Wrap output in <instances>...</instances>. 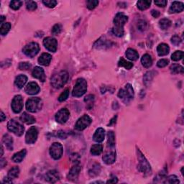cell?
Instances as JSON below:
<instances>
[{"instance_id": "6da1fadb", "label": "cell", "mask_w": 184, "mask_h": 184, "mask_svg": "<svg viewBox=\"0 0 184 184\" xmlns=\"http://www.w3.org/2000/svg\"><path fill=\"white\" fill-rule=\"evenodd\" d=\"M128 21V17L123 13H117L114 19V27L112 32L117 37H122L124 35V25Z\"/></svg>"}, {"instance_id": "c3c4849f", "label": "cell", "mask_w": 184, "mask_h": 184, "mask_svg": "<svg viewBox=\"0 0 184 184\" xmlns=\"http://www.w3.org/2000/svg\"><path fill=\"white\" fill-rule=\"evenodd\" d=\"M86 4L88 9L92 10L94 9L95 7H97V6L99 5V1H97V0H89V1L86 2Z\"/></svg>"}, {"instance_id": "ffe728a7", "label": "cell", "mask_w": 184, "mask_h": 184, "mask_svg": "<svg viewBox=\"0 0 184 184\" xmlns=\"http://www.w3.org/2000/svg\"><path fill=\"white\" fill-rule=\"evenodd\" d=\"M112 42L110 40L103 39V38H102L95 42L94 47L97 49H105L110 48V46H112Z\"/></svg>"}, {"instance_id": "30bf717a", "label": "cell", "mask_w": 184, "mask_h": 184, "mask_svg": "<svg viewBox=\"0 0 184 184\" xmlns=\"http://www.w3.org/2000/svg\"><path fill=\"white\" fill-rule=\"evenodd\" d=\"M91 122L92 120L90 118V117L86 114H84L78 119V121L76 123V125H75V127L78 131H82V130H85L86 128L91 125Z\"/></svg>"}, {"instance_id": "ac0fdd59", "label": "cell", "mask_w": 184, "mask_h": 184, "mask_svg": "<svg viewBox=\"0 0 184 184\" xmlns=\"http://www.w3.org/2000/svg\"><path fill=\"white\" fill-rule=\"evenodd\" d=\"M40 87L37 83L30 82L25 87V92L27 94L30 95H35L38 94L40 92Z\"/></svg>"}, {"instance_id": "60d3db41", "label": "cell", "mask_w": 184, "mask_h": 184, "mask_svg": "<svg viewBox=\"0 0 184 184\" xmlns=\"http://www.w3.org/2000/svg\"><path fill=\"white\" fill-rule=\"evenodd\" d=\"M183 57V52L181 50H177L174 52L171 55V59L173 61H178L181 60Z\"/></svg>"}, {"instance_id": "7dc6e473", "label": "cell", "mask_w": 184, "mask_h": 184, "mask_svg": "<svg viewBox=\"0 0 184 184\" xmlns=\"http://www.w3.org/2000/svg\"><path fill=\"white\" fill-rule=\"evenodd\" d=\"M138 28L140 31L146 30L147 28V22L143 20H139L138 22Z\"/></svg>"}, {"instance_id": "7bdbcfd3", "label": "cell", "mask_w": 184, "mask_h": 184, "mask_svg": "<svg viewBox=\"0 0 184 184\" xmlns=\"http://www.w3.org/2000/svg\"><path fill=\"white\" fill-rule=\"evenodd\" d=\"M166 178V170H162V171L159 172V173L156 175L155 177V179H154V182H160L162 181V179Z\"/></svg>"}, {"instance_id": "680465c9", "label": "cell", "mask_w": 184, "mask_h": 184, "mask_svg": "<svg viewBox=\"0 0 184 184\" xmlns=\"http://www.w3.org/2000/svg\"><path fill=\"white\" fill-rule=\"evenodd\" d=\"M151 14H152V16H153V18H158L160 14L159 12L157 11V10H152Z\"/></svg>"}, {"instance_id": "4fadbf2b", "label": "cell", "mask_w": 184, "mask_h": 184, "mask_svg": "<svg viewBox=\"0 0 184 184\" xmlns=\"http://www.w3.org/2000/svg\"><path fill=\"white\" fill-rule=\"evenodd\" d=\"M12 110L14 113H20L23 108V99L20 95H17L12 101Z\"/></svg>"}, {"instance_id": "5b68a950", "label": "cell", "mask_w": 184, "mask_h": 184, "mask_svg": "<svg viewBox=\"0 0 184 184\" xmlns=\"http://www.w3.org/2000/svg\"><path fill=\"white\" fill-rule=\"evenodd\" d=\"M119 98L122 100L125 104L129 103L134 98V90L132 85L127 83L124 89H121L118 93Z\"/></svg>"}, {"instance_id": "7402d4cb", "label": "cell", "mask_w": 184, "mask_h": 184, "mask_svg": "<svg viewBox=\"0 0 184 184\" xmlns=\"http://www.w3.org/2000/svg\"><path fill=\"white\" fill-rule=\"evenodd\" d=\"M104 138H105V131H104V130L102 127L98 128L93 136L94 140L98 143H100L103 142Z\"/></svg>"}, {"instance_id": "f5cc1de1", "label": "cell", "mask_w": 184, "mask_h": 184, "mask_svg": "<svg viewBox=\"0 0 184 184\" xmlns=\"http://www.w3.org/2000/svg\"><path fill=\"white\" fill-rule=\"evenodd\" d=\"M169 63V61L168 59H160L158 61L157 66L159 68H164Z\"/></svg>"}, {"instance_id": "cb8c5ba5", "label": "cell", "mask_w": 184, "mask_h": 184, "mask_svg": "<svg viewBox=\"0 0 184 184\" xmlns=\"http://www.w3.org/2000/svg\"><path fill=\"white\" fill-rule=\"evenodd\" d=\"M157 52L158 55L160 56H164V55H168L170 52V48L168 45L166 43H161L158 45L157 48Z\"/></svg>"}, {"instance_id": "603a6c76", "label": "cell", "mask_w": 184, "mask_h": 184, "mask_svg": "<svg viewBox=\"0 0 184 184\" xmlns=\"http://www.w3.org/2000/svg\"><path fill=\"white\" fill-rule=\"evenodd\" d=\"M51 60H52L51 55L49 54V53H42L39 58H38V63L42 66H48L50 64Z\"/></svg>"}, {"instance_id": "9a60e30c", "label": "cell", "mask_w": 184, "mask_h": 184, "mask_svg": "<svg viewBox=\"0 0 184 184\" xmlns=\"http://www.w3.org/2000/svg\"><path fill=\"white\" fill-rule=\"evenodd\" d=\"M69 116L70 112L67 109H61L55 114V120L60 124H64L67 122Z\"/></svg>"}, {"instance_id": "8d00e7d4", "label": "cell", "mask_w": 184, "mask_h": 184, "mask_svg": "<svg viewBox=\"0 0 184 184\" xmlns=\"http://www.w3.org/2000/svg\"><path fill=\"white\" fill-rule=\"evenodd\" d=\"M118 66L119 67H124L126 69L130 70L133 67V63L127 61L126 60L124 59V58H121L118 62Z\"/></svg>"}, {"instance_id": "b9f144b4", "label": "cell", "mask_w": 184, "mask_h": 184, "mask_svg": "<svg viewBox=\"0 0 184 184\" xmlns=\"http://www.w3.org/2000/svg\"><path fill=\"white\" fill-rule=\"evenodd\" d=\"M163 183H179L180 181L178 178V177L176 175H171L170 176L166 178V181H164Z\"/></svg>"}, {"instance_id": "f546056e", "label": "cell", "mask_w": 184, "mask_h": 184, "mask_svg": "<svg viewBox=\"0 0 184 184\" xmlns=\"http://www.w3.org/2000/svg\"><path fill=\"white\" fill-rule=\"evenodd\" d=\"M126 56L130 61H137L139 58V54L135 50L132 48H128L126 51Z\"/></svg>"}, {"instance_id": "6f0895ef", "label": "cell", "mask_w": 184, "mask_h": 184, "mask_svg": "<svg viewBox=\"0 0 184 184\" xmlns=\"http://www.w3.org/2000/svg\"><path fill=\"white\" fill-rule=\"evenodd\" d=\"M94 100V96L91 95V94L88 95L87 97H86L84 99L85 102H86V103H89V104H91V103H93Z\"/></svg>"}, {"instance_id": "ba28073f", "label": "cell", "mask_w": 184, "mask_h": 184, "mask_svg": "<svg viewBox=\"0 0 184 184\" xmlns=\"http://www.w3.org/2000/svg\"><path fill=\"white\" fill-rule=\"evenodd\" d=\"M40 51V46L37 42H32L25 46L22 49V52L27 56L30 58H33L38 54Z\"/></svg>"}, {"instance_id": "7c38bea8", "label": "cell", "mask_w": 184, "mask_h": 184, "mask_svg": "<svg viewBox=\"0 0 184 184\" xmlns=\"http://www.w3.org/2000/svg\"><path fill=\"white\" fill-rule=\"evenodd\" d=\"M110 147L105 152V154L103 155V160L106 164L111 165L114 163L116 160V152L114 150V147Z\"/></svg>"}, {"instance_id": "74e56055", "label": "cell", "mask_w": 184, "mask_h": 184, "mask_svg": "<svg viewBox=\"0 0 184 184\" xmlns=\"http://www.w3.org/2000/svg\"><path fill=\"white\" fill-rule=\"evenodd\" d=\"M171 21L167 18H163L160 20L159 26L162 30H167L171 26Z\"/></svg>"}, {"instance_id": "4dcf8cb0", "label": "cell", "mask_w": 184, "mask_h": 184, "mask_svg": "<svg viewBox=\"0 0 184 184\" xmlns=\"http://www.w3.org/2000/svg\"><path fill=\"white\" fill-rule=\"evenodd\" d=\"M141 63L145 68H148L153 65V59L149 54H145L141 58Z\"/></svg>"}, {"instance_id": "ab89813d", "label": "cell", "mask_w": 184, "mask_h": 184, "mask_svg": "<svg viewBox=\"0 0 184 184\" xmlns=\"http://www.w3.org/2000/svg\"><path fill=\"white\" fill-rule=\"evenodd\" d=\"M11 28V24L10 22H5L2 25L0 28V33L2 35H6Z\"/></svg>"}, {"instance_id": "2e32d148", "label": "cell", "mask_w": 184, "mask_h": 184, "mask_svg": "<svg viewBox=\"0 0 184 184\" xmlns=\"http://www.w3.org/2000/svg\"><path fill=\"white\" fill-rule=\"evenodd\" d=\"M81 166L79 164H76L74 166L72 167V168L70 169V170L69 171L68 174V179L70 180V181H74L75 180H76L78 178L79 173L81 172Z\"/></svg>"}, {"instance_id": "94428289", "label": "cell", "mask_w": 184, "mask_h": 184, "mask_svg": "<svg viewBox=\"0 0 184 184\" xmlns=\"http://www.w3.org/2000/svg\"><path fill=\"white\" fill-rule=\"evenodd\" d=\"M6 165H7V161H6L4 158H2L1 160H0V166H1V168H3Z\"/></svg>"}, {"instance_id": "f6af8a7d", "label": "cell", "mask_w": 184, "mask_h": 184, "mask_svg": "<svg viewBox=\"0 0 184 184\" xmlns=\"http://www.w3.org/2000/svg\"><path fill=\"white\" fill-rule=\"evenodd\" d=\"M69 94H70V89H66L65 90H64V91L63 92V93L60 95V97H58V101L61 102L66 101V100L68 98V97H69Z\"/></svg>"}, {"instance_id": "e7e4bbea", "label": "cell", "mask_w": 184, "mask_h": 184, "mask_svg": "<svg viewBox=\"0 0 184 184\" xmlns=\"http://www.w3.org/2000/svg\"><path fill=\"white\" fill-rule=\"evenodd\" d=\"M5 16H1V17H0V22L2 23L3 21L5 20Z\"/></svg>"}, {"instance_id": "11a10c76", "label": "cell", "mask_w": 184, "mask_h": 184, "mask_svg": "<svg viewBox=\"0 0 184 184\" xmlns=\"http://www.w3.org/2000/svg\"><path fill=\"white\" fill-rule=\"evenodd\" d=\"M167 3H168V2L166 1V0H158V1H155V5L160 7H166Z\"/></svg>"}, {"instance_id": "e575fe53", "label": "cell", "mask_w": 184, "mask_h": 184, "mask_svg": "<svg viewBox=\"0 0 184 184\" xmlns=\"http://www.w3.org/2000/svg\"><path fill=\"white\" fill-rule=\"evenodd\" d=\"M19 174H20V169L18 166H14L9 170L7 177L10 179H15L19 176Z\"/></svg>"}, {"instance_id": "d6986e66", "label": "cell", "mask_w": 184, "mask_h": 184, "mask_svg": "<svg viewBox=\"0 0 184 184\" xmlns=\"http://www.w3.org/2000/svg\"><path fill=\"white\" fill-rule=\"evenodd\" d=\"M32 75L34 78L39 79L40 81L44 82L46 81V74H45V71L43 68L39 66H36L34 68L33 72H32Z\"/></svg>"}, {"instance_id": "52a82bcc", "label": "cell", "mask_w": 184, "mask_h": 184, "mask_svg": "<svg viewBox=\"0 0 184 184\" xmlns=\"http://www.w3.org/2000/svg\"><path fill=\"white\" fill-rule=\"evenodd\" d=\"M7 128L10 132H13L17 136H21L25 131V127L18 121L14 119H10L7 124Z\"/></svg>"}, {"instance_id": "f907efd6", "label": "cell", "mask_w": 184, "mask_h": 184, "mask_svg": "<svg viewBox=\"0 0 184 184\" xmlns=\"http://www.w3.org/2000/svg\"><path fill=\"white\" fill-rule=\"evenodd\" d=\"M42 3L49 8L55 7L57 5V2L55 0H44V1H42Z\"/></svg>"}, {"instance_id": "f1b7e54d", "label": "cell", "mask_w": 184, "mask_h": 184, "mask_svg": "<svg viewBox=\"0 0 184 184\" xmlns=\"http://www.w3.org/2000/svg\"><path fill=\"white\" fill-rule=\"evenodd\" d=\"M20 120L27 125H32L35 122V119L33 116L27 114V112H23L20 117Z\"/></svg>"}, {"instance_id": "9f6ffc18", "label": "cell", "mask_w": 184, "mask_h": 184, "mask_svg": "<svg viewBox=\"0 0 184 184\" xmlns=\"http://www.w3.org/2000/svg\"><path fill=\"white\" fill-rule=\"evenodd\" d=\"M56 136L58 138L62 139V140H63V139H66L67 138V134H66V132L63 131V130H59V131L57 132Z\"/></svg>"}, {"instance_id": "1f68e13d", "label": "cell", "mask_w": 184, "mask_h": 184, "mask_svg": "<svg viewBox=\"0 0 184 184\" xmlns=\"http://www.w3.org/2000/svg\"><path fill=\"white\" fill-rule=\"evenodd\" d=\"M150 5L151 1H149V0H140V1H138V3H137L138 9L142 10V11L148 9Z\"/></svg>"}, {"instance_id": "83f0119b", "label": "cell", "mask_w": 184, "mask_h": 184, "mask_svg": "<svg viewBox=\"0 0 184 184\" xmlns=\"http://www.w3.org/2000/svg\"><path fill=\"white\" fill-rule=\"evenodd\" d=\"M27 151L25 149H23L22 150L18 152L15 154H14L13 156H12V160H13L14 162H20L22 161V160L24 159L25 155H26Z\"/></svg>"}, {"instance_id": "bcb514c9", "label": "cell", "mask_w": 184, "mask_h": 184, "mask_svg": "<svg viewBox=\"0 0 184 184\" xmlns=\"http://www.w3.org/2000/svg\"><path fill=\"white\" fill-rule=\"evenodd\" d=\"M37 3L34 1H27L26 2V7L29 11H34L37 9Z\"/></svg>"}, {"instance_id": "44dd1931", "label": "cell", "mask_w": 184, "mask_h": 184, "mask_svg": "<svg viewBox=\"0 0 184 184\" xmlns=\"http://www.w3.org/2000/svg\"><path fill=\"white\" fill-rule=\"evenodd\" d=\"M183 8L184 5L183 2H173L170 6V9H169V12L170 14L178 13V12H183Z\"/></svg>"}, {"instance_id": "d6a6232c", "label": "cell", "mask_w": 184, "mask_h": 184, "mask_svg": "<svg viewBox=\"0 0 184 184\" xmlns=\"http://www.w3.org/2000/svg\"><path fill=\"white\" fill-rule=\"evenodd\" d=\"M170 70L172 74H183L184 73L183 67V66H181V65H178V64H173V65L170 67Z\"/></svg>"}, {"instance_id": "3957f363", "label": "cell", "mask_w": 184, "mask_h": 184, "mask_svg": "<svg viewBox=\"0 0 184 184\" xmlns=\"http://www.w3.org/2000/svg\"><path fill=\"white\" fill-rule=\"evenodd\" d=\"M137 153H138V159L139 160V165H138V169L140 172L144 173L145 175H151L152 173V169L151 166L150 165L149 162L147 161L146 158L143 154L142 153L140 150H137Z\"/></svg>"}, {"instance_id": "03108f58", "label": "cell", "mask_w": 184, "mask_h": 184, "mask_svg": "<svg viewBox=\"0 0 184 184\" xmlns=\"http://www.w3.org/2000/svg\"><path fill=\"white\" fill-rule=\"evenodd\" d=\"M1 156H2L3 155V153H4V149H3V146H2V145H1Z\"/></svg>"}, {"instance_id": "91938a15", "label": "cell", "mask_w": 184, "mask_h": 184, "mask_svg": "<svg viewBox=\"0 0 184 184\" xmlns=\"http://www.w3.org/2000/svg\"><path fill=\"white\" fill-rule=\"evenodd\" d=\"M117 182H118V180H117L116 177H114V178H112L109 180V181H107L106 183H117Z\"/></svg>"}, {"instance_id": "4316f807", "label": "cell", "mask_w": 184, "mask_h": 184, "mask_svg": "<svg viewBox=\"0 0 184 184\" xmlns=\"http://www.w3.org/2000/svg\"><path fill=\"white\" fill-rule=\"evenodd\" d=\"M2 142L9 150H13V139H12L10 134H6L3 136Z\"/></svg>"}, {"instance_id": "d4e9b609", "label": "cell", "mask_w": 184, "mask_h": 184, "mask_svg": "<svg viewBox=\"0 0 184 184\" xmlns=\"http://www.w3.org/2000/svg\"><path fill=\"white\" fill-rule=\"evenodd\" d=\"M27 77L25 75H19L16 77L15 80H14V84L19 89H22V88L27 83Z\"/></svg>"}, {"instance_id": "db71d44e", "label": "cell", "mask_w": 184, "mask_h": 184, "mask_svg": "<svg viewBox=\"0 0 184 184\" xmlns=\"http://www.w3.org/2000/svg\"><path fill=\"white\" fill-rule=\"evenodd\" d=\"M30 63H27V62H23V63H20L19 64V69L20 70H28L30 68Z\"/></svg>"}, {"instance_id": "681fc988", "label": "cell", "mask_w": 184, "mask_h": 184, "mask_svg": "<svg viewBox=\"0 0 184 184\" xmlns=\"http://www.w3.org/2000/svg\"><path fill=\"white\" fill-rule=\"evenodd\" d=\"M62 30V25L61 24H55L52 28V34L54 35H58L61 33Z\"/></svg>"}, {"instance_id": "e0dca14e", "label": "cell", "mask_w": 184, "mask_h": 184, "mask_svg": "<svg viewBox=\"0 0 184 184\" xmlns=\"http://www.w3.org/2000/svg\"><path fill=\"white\" fill-rule=\"evenodd\" d=\"M59 173L55 170H49L48 172L46 173V174L45 175V180H46L47 182H49V183H56L57 181H59Z\"/></svg>"}, {"instance_id": "ee69618b", "label": "cell", "mask_w": 184, "mask_h": 184, "mask_svg": "<svg viewBox=\"0 0 184 184\" xmlns=\"http://www.w3.org/2000/svg\"><path fill=\"white\" fill-rule=\"evenodd\" d=\"M23 2L22 1H18V0H14V1H12L10 2V7L14 10H18L21 7V6L22 5Z\"/></svg>"}, {"instance_id": "5bb4252c", "label": "cell", "mask_w": 184, "mask_h": 184, "mask_svg": "<svg viewBox=\"0 0 184 184\" xmlns=\"http://www.w3.org/2000/svg\"><path fill=\"white\" fill-rule=\"evenodd\" d=\"M43 45L47 50H48L50 52L55 53L57 50L58 42L56 39L52 37L46 38L43 40Z\"/></svg>"}, {"instance_id": "6125c7cd", "label": "cell", "mask_w": 184, "mask_h": 184, "mask_svg": "<svg viewBox=\"0 0 184 184\" xmlns=\"http://www.w3.org/2000/svg\"><path fill=\"white\" fill-rule=\"evenodd\" d=\"M0 116H1V122H4L5 120L6 116L5 115V114H4V112H2V111L1 112V115H0Z\"/></svg>"}, {"instance_id": "816d5d0a", "label": "cell", "mask_w": 184, "mask_h": 184, "mask_svg": "<svg viewBox=\"0 0 184 184\" xmlns=\"http://www.w3.org/2000/svg\"><path fill=\"white\" fill-rule=\"evenodd\" d=\"M181 41L182 40L181 39V38L177 35L173 36V37L171 38V42H172V43L175 46H178L179 45L181 44Z\"/></svg>"}, {"instance_id": "d590c367", "label": "cell", "mask_w": 184, "mask_h": 184, "mask_svg": "<svg viewBox=\"0 0 184 184\" xmlns=\"http://www.w3.org/2000/svg\"><path fill=\"white\" fill-rule=\"evenodd\" d=\"M154 76H155V72L154 71H149L145 74L144 78H143V80H144V83L146 86H149Z\"/></svg>"}, {"instance_id": "8fae6325", "label": "cell", "mask_w": 184, "mask_h": 184, "mask_svg": "<svg viewBox=\"0 0 184 184\" xmlns=\"http://www.w3.org/2000/svg\"><path fill=\"white\" fill-rule=\"evenodd\" d=\"M38 136V131L37 128L32 127L27 130L25 135V142L27 144H33L36 142Z\"/></svg>"}, {"instance_id": "836d02e7", "label": "cell", "mask_w": 184, "mask_h": 184, "mask_svg": "<svg viewBox=\"0 0 184 184\" xmlns=\"http://www.w3.org/2000/svg\"><path fill=\"white\" fill-rule=\"evenodd\" d=\"M103 151V147L100 144H95L91 147V153L93 155H99Z\"/></svg>"}, {"instance_id": "9c48e42d", "label": "cell", "mask_w": 184, "mask_h": 184, "mask_svg": "<svg viewBox=\"0 0 184 184\" xmlns=\"http://www.w3.org/2000/svg\"><path fill=\"white\" fill-rule=\"evenodd\" d=\"M63 153V146L61 143L54 142L50 147V155L53 159L58 160L62 157Z\"/></svg>"}, {"instance_id": "7a4b0ae2", "label": "cell", "mask_w": 184, "mask_h": 184, "mask_svg": "<svg viewBox=\"0 0 184 184\" xmlns=\"http://www.w3.org/2000/svg\"><path fill=\"white\" fill-rule=\"evenodd\" d=\"M68 79V74L65 70L53 75L51 78V85L55 89H61L66 84Z\"/></svg>"}, {"instance_id": "484cf974", "label": "cell", "mask_w": 184, "mask_h": 184, "mask_svg": "<svg viewBox=\"0 0 184 184\" xmlns=\"http://www.w3.org/2000/svg\"><path fill=\"white\" fill-rule=\"evenodd\" d=\"M101 172V166L99 163L92 164V166L89 168V174L91 177H96Z\"/></svg>"}, {"instance_id": "8992f818", "label": "cell", "mask_w": 184, "mask_h": 184, "mask_svg": "<svg viewBox=\"0 0 184 184\" xmlns=\"http://www.w3.org/2000/svg\"><path fill=\"white\" fill-rule=\"evenodd\" d=\"M42 100L38 97H32L26 102V109L32 113L39 112L42 109Z\"/></svg>"}, {"instance_id": "be15d7a7", "label": "cell", "mask_w": 184, "mask_h": 184, "mask_svg": "<svg viewBox=\"0 0 184 184\" xmlns=\"http://www.w3.org/2000/svg\"><path fill=\"white\" fill-rule=\"evenodd\" d=\"M116 119H117V116L114 117V118H113L112 120H111V122H110V124H109V125H112L113 123H116Z\"/></svg>"}, {"instance_id": "277c9868", "label": "cell", "mask_w": 184, "mask_h": 184, "mask_svg": "<svg viewBox=\"0 0 184 184\" xmlns=\"http://www.w3.org/2000/svg\"><path fill=\"white\" fill-rule=\"evenodd\" d=\"M87 83L84 78L77 79L76 84L73 89L72 95L75 97H81L86 92Z\"/></svg>"}, {"instance_id": "f35d334b", "label": "cell", "mask_w": 184, "mask_h": 184, "mask_svg": "<svg viewBox=\"0 0 184 184\" xmlns=\"http://www.w3.org/2000/svg\"><path fill=\"white\" fill-rule=\"evenodd\" d=\"M107 137H108L107 146L111 147H114V145H115L114 133L112 131H110L107 134Z\"/></svg>"}]
</instances>
